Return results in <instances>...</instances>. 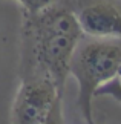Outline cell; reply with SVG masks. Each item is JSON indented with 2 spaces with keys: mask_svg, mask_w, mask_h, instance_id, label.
I'll return each mask as SVG.
<instances>
[{
  "mask_svg": "<svg viewBox=\"0 0 121 124\" xmlns=\"http://www.w3.org/2000/svg\"><path fill=\"white\" fill-rule=\"evenodd\" d=\"M60 97L63 95L51 78L43 75L20 78L11 112L12 124H43Z\"/></svg>",
  "mask_w": 121,
  "mask_h": 124,
  "instance_id": "3",
  "label": "cell"
},
{
  "mask_svg": "<svg viewBox=\"0 0 121 124\" xmlns=\"http://www.w3.org/2000/svg\"><path fill=\"white\" fill-rule=\"evenodd\" d=\"M43 124H65V116H63V97L57 98L49 116H48V120Z\"/></svg>",
  "mask_w": 121,
  "mask_h": 124,
  "instance_id": "7",
  "label": "cell"
},
{
  "mask_svg": "<svg viewBox=\"0 0 121 124\" xmlns=\"http://www.w3.org/2000/svg\"><path fill=\"white\" fill-rule=\"evenodd\" d=\"M69 75L78 84L77 104L86 124H97L92 103L101 86L121 77V40L83 37L72 57Z\"/></svg>",
  "mask_w": 121,
  "mask_h": 124,
  "instance_id": "2",
  "label": "cell"
},
{
  "mask_svg": "<svg viewBox=\"0 0 121 124\" xmlns=\"http://www.w3.org/2000/svg\"><path fill=\"white\" fill-rule=\"evenodd\" d=\"M95 97H110L115 101L121 103V77L107 81L95 92Z\"/></svg>",
  "mask_w": 121,
  "mask_h": 124,
  "instance_id": "5",
  "label": "cell"
},
{
  "mask_svg": "<svg viewBox=\"0 0 121 124\" xmlns=\"http://www.w3.org/2000/svg\"><path fill=\"white\" fill-rule=\"evenodd\" d=\"M81 28L69 3L63 0L37 14L23 12L20 78L43 75L65 95L71 61L83 39Z\"/></svg>",
  "mask_w": 121,
  "mask_h": 124,
  "instance_id": "1",
  "label": "cell"
},
{
  "mask_svg": "<svg viewBox=\"0 0 121 124\" xmlns=\"http://www.w3.org/2000/svg\"><path fill=\"white\" fill-rule=\"evenodd\" d=\"M16 2L20 3V6L23 9V12L28 14H37L43 11V9L52 6L55 3H60L63 0H16Z\"/></svg>",
  "mask_w": 121,
  "mask_h": 124,
  "instance_id": "6",
  "label": "cell"
},
{
  "mask_svg": "<svg viewBox=\"0 0 121 124\" xmlns=\"http://www.w3.org/2000/svg\"><path fill=\"white\" fill-rule=\"evenodd\" d=\"M84 37L121 40V0H66Z\"/></svg>",
  "mask_w": 121,
  "mask_h": 124,
  "instance_id": "4",
  "label": "cell"
}]
</instances>
